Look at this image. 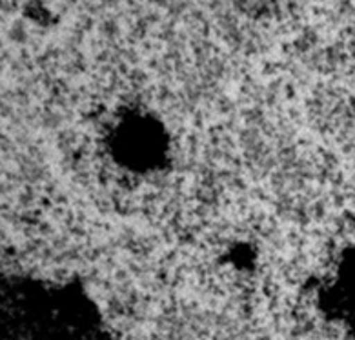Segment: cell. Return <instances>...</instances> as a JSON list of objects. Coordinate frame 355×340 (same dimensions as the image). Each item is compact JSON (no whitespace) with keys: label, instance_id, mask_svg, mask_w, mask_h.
Returning a JSON list of instances; mask_svg holds the SVG:
<instances>
[{"label":"cell","instance_id":"cell-1","mask_svg":"<svg viewBox=\"0 0 355 340\" xmlns=\"http://www.w3.org/2000/svg\"><path fill=\"white\" fill-rule=\"evenodd\" d=\"M0 340H119L78 282L4 277Z\"/></svg>","mask_w":355,"mask_h":340}]
</instances>
